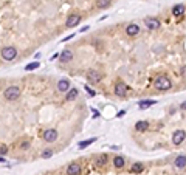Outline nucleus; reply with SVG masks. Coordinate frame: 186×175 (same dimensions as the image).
Segmentation results:
<instances>
[{"mask_svg": "<svg viewBox=\"0 0 186 175\" xmlns=\"http://www.w3.org/2000/svg\"><path fill=\"white\" fill-rule=\"evenodd\" d=\"M154 87L160 92H166V90H169V88H172V82L166 74H160L155 81H154Z\"/></svg>", "mask_w": 186, "mask_h": 175, "instance_id": "nucleus-1", "label": "nucleus"}, {"mask_svg": "<svg viewBox=\"0 0 186 175\" xmlns=\"http://www.w3.org/2000/svg\"><path fill=\"white\" fill-rule=\"evenodd\" d=\"M3 96H5L6 101H14L20 96V87L19 85H11L8 87L5 92H3Z\"/></svg>", "mask_w": 186, "mask_h": 175, "instance_id": "nucleus-2", "label": "nucleus"}, {"mask_svg": "<svg viewBox=\"0 0 186 175\" xmlns=\"http://www.w3.org/2000/svg\"><path fill=\"white\" fill-rule=\"evenodd\" d=\"M16 56H17V48L16 47H5V48H2V57L5 61H14L16 59Z\"/></svg>", "mask_w": 186, "mask_h": 175, "instance_id": "nucleus-3", "label": "nucleus"}, {"mask_svg": "<svg viewBox=\"0 0 186 175\" xmlns=\"http://www.w3.org/2000/svg\"><path fill=\"white\" fill-rule=\"evenodd\" d=\"M57 136H59V133H57L56 129H47V130L42 133L44 141H47V143H54V141L57 140Z\"/></svg>", "mask_w": 186, "mask_h": 175, "instance_id": "nucleus-4", "label": "nucleus"}, {"mask_svg": "<svg viewBox=\"0 0 186 175\" xmlns=\"http://www.w3.org/2000/svg\"><path fill=\"white\" fill-rule=\"evenodd\" d=\"M185 138H186V132L185 130H175L174 133H172V143H174L175 146H180L181 143L185 141Z\"/></svg>", "mask_w": 186, "mask_h": 175, "instance_id": "nucleus-5", "label": "nucleus"}, {"mask_svg": "<svg viewBox=\"0 0 186 175\" xmlns=\"http://www.w3.org/2000/svg\"><path fill=\"white\" fill-rule=\"evenodd\" d=\"M127 90H129V88H127V85H126L124 82H121V81H120V82H116V85H115V90H113V92H115V95H116V96L124 98L126 95H127Z\"/></svg>", "mask_w": 186, "mask_h": 175, "instance_id": "nucleus-6", "label": "nucleus"}, {"mask_svg": "<svg viewBox=\"0 0 186 175\" xmlns=\"http://www.w3.org/2000/svg\"><path fill=\"white\" fill-rule=\"evenodd\" d=\"M144 26H147L149 30H158L160 28V20L155 17H146L144 19Z\"/></svg>", "mask_w": 186, "mask_h": 175, "instance_id": "nucleus-7", "label": "nucleus"}, {"mask_svg": "<svg viewBox=\"0 0 186 175\" xmlns=\"http://www.w3.org/2000/svg\"><path fill=\"white\" fill-rule=\"evenodd\" d=\"M81 22V16L79 14H70L68 19H67L65 22V26H68V28H73V26H76Z\"/></svg>", "mask_w": 186, "mask_h": 175, "instance_id": "nucleus-8", "label": "nucleus"}, {"mask_svg": "<svg viewBox=\"0 0 186 175\" xmlns=\"http://www.w3.org/2000/svg\"><path fill=\"white\" fill-rule=\"evenodd\" d=\"M87 79H89V82L90 84H98L99 81L102 79V76L98 73V71H95V70H90L89 73H87Z\"/></svg>", "mask_w": 186, "mask_h": 175, "instance_id": "nucleus-9", "label": "nucleus"}, {"mask_svg": "<svg viewBox=\"0 0 186 175\" xmlns=\"http://www.w3.org/2000/svg\"><path fill=\"white\" fill-rule=\"evenodd\" d=\"M71 88V85H70V81L68 79H61L57 82V90L59 92H62V93H67Z\"/></svg>", "mask_w": 186, "mask_h": 175, "instance_id": "nucleus-10", "label": "nucleus"}, {"mask_svg": "<svg viewBox=\"0 0 186 175\" xmlns=\"http://www.w3.org/2000/svg\"><path fill=\"white\" fill-rule=\"evenodd\" d=\"M140 33V26L137 23H130L126 26V34L130 36V37H133V36H137Z\"/></svg>", "mask_w": 186, "mask_h": 175, "instance_id": "nucleus-11", "label": "nucleus"}, {"mask_svg": "<svg viewBox=\"0 0 186 175\" xmlns=\"http://www.w3.org/2000/svg\"><path fill=\"white\" fill-rule=\"evenodd\" d=\"M81 174V164L78 163H71L67 167V175H79Z\"/></svg>", "mask_w": 186, "mask_h": 175, "instance_id": "nucleus-12", "label": "nucleus"}, {"mask_svg": "<svg viewBox=\"0 0 186 175\" xmlns=\"http://www.w3.org/2000/svg\"><path fill=\"white\" fill-rule=\"evenodd\" d=\"M185 5H181V3H178V5H174V8H172V14H174L175 17H180L185 14Z\"/></svg>", "mask_w": 186, "mask_h": 175, "instance_id": "nucleus-13", "label": "nucleus"}, {"mask_svg": "<svg viewBox=\"0 0 186 175\" xmlns=\"http://www.w3.org/2000/svg\"><path fill=\"white\" fill-rule=\"evenodd\" d=\"M157 104V101H154V99H144V101H140L138 102V107L141 110L144 109H149V107H152V105H155Z\"/></svg>", "mask_w": 186, "mask_h": 175, "instance_id": "nucleus-14", "label": "nucleus"}, {"mask_svg": "<svg viewBox=\"0 0 186 175\" xmlns=\"http://www.w3.org/2000/svg\"><path fill=\"white\" fill-rule=\"evenodd\" d=\"M174 166L177 169H183L185 166H186V156L185 155H180V156H177L175 161H174Z\"/></svg>", "mask_w": 186, "mask_h": 175, "instance_id": "nucleus-15", "label": "nucleus"}, {"mask_svg": "<svg viewBox=\"0 0 186 175\" xmlns=\"http://www.w3.org/2000/svg\"><path fill=\"white\" fill-rule=\"evenodd\" d=\"M107 160H109L107 154H101V155H98V156H96V161H95V163H96L98 167H102V166H106Z\"/></svg>", "mask_w": 186, "mask_h": 175, "instance_id": "nucleus-16", "label": "nucleus"}, {"mask_svg": "<svg viewBox=\"0 0 186 175\" xmlns=\"http://www.w3.org/2000/svg\"><path fill=\"white\" fill-rule=\"evenodd\" d=\"M78 88H73L71 87L68 92H67V95H65V101H73V99H76L78 98Z\"/></svg>", "mask_w": 186, "mask_h": 175, "instance_id": "nucleus-17", "label": "nucleus"}, {"mask_svg": "<svg viewBox=\"0 0 186 175\" xmlns=\"http://www.w3.org/2000/svg\"><path fill=\"white\" fill-rule=\"evenodd\" d=\"M73 59V51H70V50H64L61 53V61L62 62H68Z\"/></svg>", "mask_w": 186, "mask_h": 175, "instance_id": "nucleus-18", "label": "nucleus"}, {"mask_svg": "<svg viewBox=\"0 0 186 175\" xmlns=\"http://www.w3.org/2000/svg\"><path fill=\"white\" fill-rule=\"evenodd\" d=\"M96 140H98V138H90V140H85V141H81L79 143V144H78V147H79V149L81 150H82V149H85V147H89L90 144H93V143H96Z\"/></svg>", "mask_w": 186, "mask_h": 175, "instance_id": "nucleus-19", "label": "nucleus"}, {"mask_svg": "<svg viewBox=\"0 0 186 175\" xmlns=\"http://www.w3.org/2000/svg\"><path fill=\"white\" fill-rule=\"evenodd\" d=\"M135 129H137L138 132H144V130L149 129V123L147 121H138V123L135 124Z\"/></svg>", "mask_w": 186, "mask_h": 175, "instance_id": "nucleus-20", "label": "nucleus"}, {"mask_svg": "<svg viewBox=\"0 0 186 175\" xmlns=\"http://www.w3.org/2000/svg\"><path fill=\"white\" fill-rule=\"evenodd\" d=\"M113 164H115L116 169H121V167H124L126 160L122 158V156H115V158H113Z\"/></svg>", "mask_w": 186, "mask_h": 175, "instance_id": "nucleus-21", "label": "nucleus"}, {"mask_svg": "<svg viewBox=\"0 0 186 175\" xmlns=\"http://www.w3.org/2000/svg\"><path fill=\"white\" fill-rule=\"evenodd\" d=\"M143 163H133L132 167H130V172L132 174H141L143 172Z\"/></svg>", "mask_w": 186, "mask_h": 175, "instance_id": "nucleus-22", "label": "nucleus"}, {"mask_svg": "<svg viewBox=\"0 0 186 175\" xmlns=\"http://www.w3.org/2000/svg\"><path fill=\"white\" fill-rule=\"evenodd\" d=\"M107 6H110V0H98L96 2V8H99V10H104Z\"/></svg>", "mask_w": 186, "mask_h": 175, "instance_id": "nucleus-23", "label": "nucleus"}, {"mask_svg": "<svg viewBox=\"0 0 186 175\" xmlns=\"http://www.w3.org/2000/svg\"><path fill=\"white\" fill-rule=\"evenodd\" d=\"M39 67H40V62L36 61V62H31V64L26 65L25 70H26V71H33V70H36V68H39Z\"/></svg>", "mask_w": 186, "mask_h": 175, "instance_id": "nucleus-24", "label": "nucleus"}, {"mask_svg": "<svg viewBox=\"0 0 186 175\" xmlns=\"http://www.w3.org/2000/svg\"><path fill=\"white\" fill-rule=\"evenodd\" d=\"M40 156H42L44 160H47V158H51V156H53V150H51V149H45V150L42 152V155H40Z\"/></svg>", "mask_w": 186, "mask_h": 175, "instance_id": "nucleus-25", "label": "nucleus"}, {"mask_svg": "<svg viewBox=\"0 0 186 175\" xmlns=\"http://www.w3.org/2000/svg\"><path fill=\"white\" fill-rule=\"evenodd\" d=\"M84 88H85V92H87V93H89L90 96H96V92H95L93 88H90L89 85H84Z\"/></svg>", "mask_w": 186, "mask_h": 175, "instance_id": "nucleus-26", "label": "nucleus"}, {"mask_svg": "<svg viewBox=\"0 0 186 175\" xmlns=\"http://www.w3.org/2000/svg\"><path fill=\"white\" fill-rule=\"evenodd\" d=\"M92 113H93V118H99V116H101V113H99L96 109H93V107H92Z\"/></svg>", "mask_w": 186, "mask_h": 175, "instance_id": "nucleus-27", "label": "nucleus"}, {"mask_svg": "<svg viewBox=\"0 0 186 175\" xmlns=\"http://www.w3.org/2000/svg\"><path fill=\"white\" fill-rule=\"evenodd\" d=\"M6 152H8V147H5V146H2V147H0V155H5Z\"/></svg>", "mask_w": 186, "mask_h": 175, "instance_id": "nucleus-28", "label": "nucleus"}, {"mask_svg": "<svg viewBox=\"0 0 186 175\" xmlns=\"http://www.w3.org/2000/svg\"><path fill=\"white\" fill-rule=\"evenodd\" d=\"M126 113H127L126 110H120V112H118V118H122V116H124Z\"/></svg>", "mask_w": 186, "mask_h": 175, "instance_id": "nucleus-29", "label": "nucleus"}, {"mask_svg": "<svg viewBox=\"0 0 186 175\" xmlns=\"http://www.w3.org/2000/svg\"><path fill=\"white\" fill-rule=\"evenodd\" d=\"M57 57H61V54H59V53H54V54H53L51 57H50V59H51V61H56Z\"/></svg>", "mask_w": 186, "mask_h": 175, "instance_id": "nucleus-30", "label": "nucleus"}, {"mask_svg": "<svg viewBox=\"0 0 186 175\" xmlns=\"http://www.w3.org/2000/svg\"><path fill=\"white\" fill-rule=\"evenodd\" d=\"M75 37V34H70V36H67L65 39H62V42H67V40H70V39H73Z\"/></svg>", "mask_w": 186, "mask_h": 175, "instance_id": "nucleus-31", "label": "nucleus"}, {"mask_svg": "<svg viewBox=\"0 0 186 175\" xmlns=\"http://www.w3.org/2000/svg\"><path fill=\"white\" fill-rule=\"evenodd\" d=\"M180 73L186 78V67H181V68H180Z\"/></svg>", "mask_w": 186, "mask_h": 175, "instance_id": "nucleus-32", "label": "nucleus"}, {"mask_svg": "<svg viewBox=\"0 0 186 175\" xmlns=\"http://www.w3.org/2000/svg\"><path fill=\"white\" fill-rule=\"evenodd\" d=\"M180 109H181V110H186V101H185V102H181Z\"/></svg>", "mask_w": 186, "mask_h": 175, "instance_id": "nucleus-33", "label": "nucleus"}, {"mask_svg": "<svg viewBox=\"0 0 186 175\" xmlns=\"http://www.w3.org/2000/svg\"><path fill=\"white\" fill-rule=\"evenodd\" d=\"M89 28H90V26H82V28H81V33H85Z\"/></svg>", "mask_w": 186, "mask_h": 175, "instance_id": "nucleus-34", "label": "nucleus"}, {"mask_svg": "<svg viewBox=\"0 0 186 175\" xmlns=\"http://www.w3.org/2000/svg\"><path fill=\"white\" fill-rule=\"evenodd\" d=\"M20 147H22V149H26V147H28V143H22Z\"/></svg>", "mask_w": 186, "mask_h": 175, "instance_id": "nucleus-35", "label": "nucleus"}, {"mask_svg": "<svg viewBox=\"0 0 186 175\" xmlns=\"http://www.w3.org/2000/svg\"><path fill=\"white\" fill-rule=\"evenodd\" d=\"M0 163H5V160H3L2 156H0Z\"/></svg>", "mask_w": 186, "mask_h": 175, "instance_id": "nucleus-36", "label": "nucleus"}]
</instances>
